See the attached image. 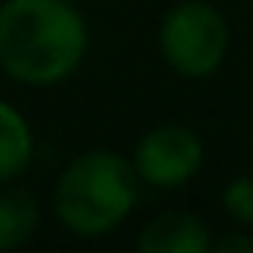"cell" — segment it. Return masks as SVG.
Masks as SVG:
<instances>
[{
    "label": "cell",
    "instance_id": "6da1fadb",
    "mask_svg": "<svg viewBox=\"0 0 253 253\" xmlns=\"http://www.w3.org/2000/svg\"><path fill=\"white\" fill-rule=\"evenodd\" d=\"M87 49V18L73 0L0 4V73L14 84L56 87L84 66Z\"/></svg>",
    "mask_w": 253,
    "mask_h": 253
},
{
    "label": "cell",
    "instance_id": "7a4b0ae2",
    "mask_svg": "<svg viewBox=\"0 0 253 253\" xmlns=\"http://www.w3.org/2000/svg\"><path fill=\"white\" fill-rule=\"evenodd\" d=\"M139 201V173L132 160L111 149H87L73 156L52 187V208L59 225L80 239H101L115 232Z\"/></svg>",
    "mask_w": 253,
    "mask_h": 253
},
{
    "label": "cell",
    "instance_id": "3957f363",
    "mask_svg": "<svg viewBox=\"0 0 253 253\" xmlns=\"http://www.w3.org/2000/svg\"><path fill=\"white\" fill-rule=\"evenodd\" d=\"M229 21L208 0H177L160 18L156 45L163 63L187 80H205L229 56Z\"/></svg>",
    "mask_w": 253,
    "mask_h": 253
},
{
    "label": "cell",
    "instance_id": "277c9868",
    "mask_svg": "<svg viewBox=\"0 0 253 253\" xmlns=\"http://www.w3.org/2000/svg\"><path fill=\"white\" fill-rule=\"evenodd\" d=\"M201 163H205V142L191 125L180 122H163L149 128L132 149V167L139 180L160 191L184 187L187 180L198 177Z\"/></svg>",
    "mask_w": 253,
    "mask_h": 253
},
{
    "label": "cell",
    "instance_id": "5b68a950",
    "mask_svg": "<svg viewBox=\"0 0 253 253\" xmlns=\"http://www.w3.org/2000/svg\"><path fill=\"white\" fill-rule=\"evenodd\" d=\"M211 229L191 211H163L139 229L142 253H211Z\"/></svg>",
    "mask_w": 253,
    "mask_h": 253
},
{
    "label": "cell",
    "instance_id": "8992f818",
    "mask_svg": "<svg viewBox=\"0 0 253 253\" xmlns=\"http://www.w3.org/2000/svg\"><path fill=\"white\" fill-rule=\"evenodd\" d=\"M35 156V132L18 104L0 97V184H14Z\"/></svg>",
    "mask_w": 253,
    "mask_h": 253
},
{
    "label": "cell",
    "instance_id": "52a82bcc",
    "mask_svg": "<svg viewBox=\"0 0 253 253\" xmlns=\"http://www.w3.org/2000/svg\"><path fill=\"white\" fill-rule=\"evenodd\" d=\"M39 222H42V208L28 187L0 184V253L21 250L39 232Z\"/></svg>",
    "mask_w": 253,
    "mask_h": 253
},
{
    "label": "cell",
    "instance_id": "ba28073f",
    "mask_svg": "<svg viewBox=\"0 0 253 253\" xmlns=\"http://www.w3.org/2000/svg\"><path fill=\"white\" fill-rule=\"evenodd\" d=\"M222 208L236 225L253 229V173H239L222 187Z\"/></svg>",
    "mask_w": 253,
    "mask_h": 253
},
{
    "label": "cell",
    "instance_id": "9c48e42d",
    "mask_svg": "<svg viewBox=\"0 0 253 253\" xmlns=\"http://www.w3.org/2000/svg\"><path fill=\"white\" fill-rule=\"evenodd\" d=\"M211 250L215 253H253V236L250 229H232V232H222L218 239H211Z\"/></svg>",
    "mask_w": 253,
    "mask_h": 253
},
{
    "label": "cell",
    "instance_id": "30bf717a",
    "mask_svg": "<svg viewBox=\"0 0 253 253\" xmlns=\"http://www.w3.org/2000/svg\"><path fill=\"white\" fill-rule=\"evenodd\" d=\"M73 4H77V0H73Z\"/></svg>",
    "mask_w": 253,
    "mask_h": 253
}]
</instances>
